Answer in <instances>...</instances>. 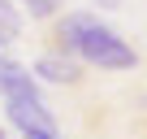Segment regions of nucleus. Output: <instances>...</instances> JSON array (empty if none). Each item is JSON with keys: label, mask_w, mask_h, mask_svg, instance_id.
<instances>
[{"label": "nucleus", "mask_w": 147, "mask_h": 139, "mask_svg": "<svg viewBox=\"0 0 147 139\" xmlns=\"http://www.w3.org/2000/svg\"><path fill=\"white\" fill-rule=\"evenodd\" d=\"M91 26H100V13H95V9H69V13H61V18L52 22V31H48L52 52L74 57V52H78V44L87 39V31H91Z\"/></svg>", "instance_id": "f03ea898"}, {"label": "nucleus", "mask_w": 147, "mask_h": 139, "mask_svg": "<svg viewBox=\"0 0 147 139\" xmlns=\"http://www.w3.org/2000/svg\"><path fill=\"white\" fill-rule=\"evenodd\" d=\"M22 9H26L35 22H56L61 9H65V0H22Z\"/></svg>", "instance_id": "0eeeda50"}, {"label": "nucleus", "mask_w": 147, "mask_h": 139, "mask_svg": "<svg viewBox=\"0 0 147 139\" xmlns=\"http://www.w3.org/2000/svg\"><path fill=\"white\" fill-rule=\"evenodd\" d=\"M91 5H100V9H117L121 0H91Z\"/></svg>", "instance_id": "6e6552de"}, {"label": "nucleus", "mask_w": 147, "mask_h": 139, "mask_svg": "<svg viewBox=\"0 0 147 139\" xmlns=\"http://www.w3.org/2000/svg\"><path fill=\"white\" fill-rule=\"evenodd\" d=\"M5 117L18 135H61V126L43 100H13V104H5Z\"/></svg>", "instance_id": "7ed1b4c3"}, {"label": "nucleus", "mask_w": 147, "mask_h": 139, "mask_svg": "<svg viewBox=\"0 0 147 139\" xmlns=\"http://www.w3.org/2000/svg\"><path fill=\"white\" fill-rule=\"evenodd\" d=\"M18 35H22V13H18V5H13V0H0V39L13 44Z\"/></svg>", "instance_id": "423d86ee"}, {"label": "nucleus", "mask_w": 147, "mask_h": 139, "mask_svg": "<svg viewBox=\"0 0 147 139\" xmlns=\"http://www.w3.org/2000/svg\"><path fill=\"white\" fill-rule=\"evenodd\" d=\"M18 139H61V135H18Z\"/></svg>", "instance_id": "1a4fd4ad"}, {"label": "nucleus", "mask_w": 147, "mask_h": 139, "mask_svg": "<svg viewBox=\"0 0 147 139\" xmlns=\"http://www.w3.org/2000/svg\"><path fill=\"white\" fill-rule=\"evenodd\" d=\"M30 74L39 83H56V87H78L82 83V65L74 61V57H61V52H39L35 65H30Z\"/></svg>", "instance_id": "39448f33"}, {"label": "nucleus", "mask_w": 147, "mask_h": 139, "mask_svg": "<svg viewBox=\"0 0 147 139\" xmlns=\"http://www.w3.org/2000/svg\"><path fill=\"white\" fill-rule=\"evenodd\" d=\"M0 100L13 104V100H43L39 91V78L30 74L26 65L9 61V57H0Z\"/></svg>", "instance_id": "20e7f679"}, {"label": "nucleus", "mask_w": 147, "mask_h": 139, "mask_svg": "<svg viewBox=\"0 0 147 139\" xmlns=\"http://www.w3.org/2000/svg\"><path fill=\"white\" fill-rule=\"evenodd\" d=\"M74 61L87 65V70H100V74H125V70H138V52L113 31V26H91L87 39L78 44Z\"/></svg>", "instance_id": "f257e3e1"}, {"label": "nucleus", "mask_w": 147, "mask_h": 139, "mask_svg": "<svg viewBox=\"0 0 147 139\" xmlns=\"http://www.w3.org/2000/svg\"><path fill=\"white\" fill-rule=\"evenodd\" d=\"M0 139H9V135H5V126H0Z\"/></svg>", "instance_id": "9d476101"}]
</instances>
